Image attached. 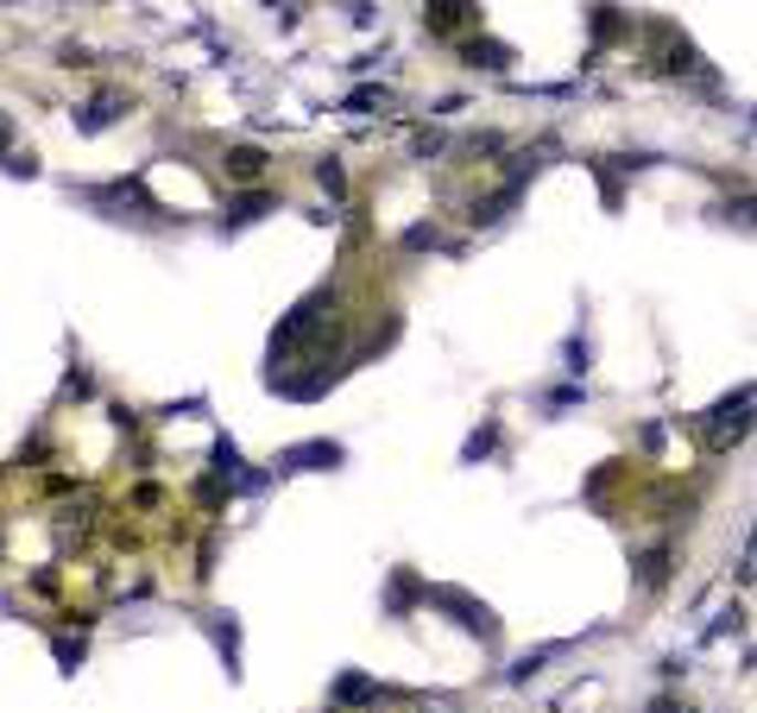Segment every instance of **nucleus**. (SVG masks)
I'll use <instances>...</instances> for the list:
<instances>
[]
</instances>
